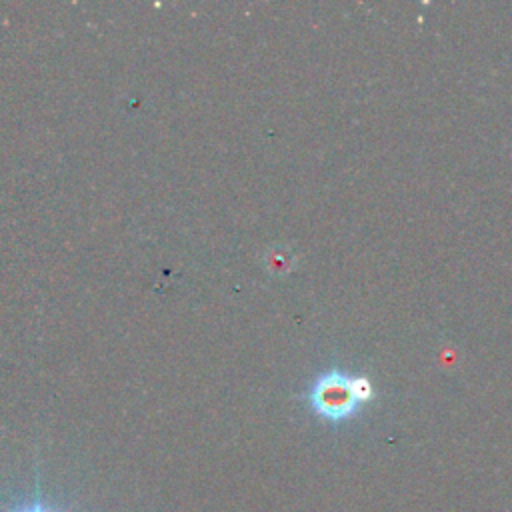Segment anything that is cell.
I'll return each instance as SVG.
<instances>
[{"mask_svg":"<svg viewBox=\"0 0 512 512\" xmlns=\"http://www.w3.org/2000/svg\"><path fill=\"white\" fill-rule=\"evenodd\" d=\"M374 394L372 382L364 374H348L340 368L322 372L304 392L314 414L328 422H344L352 418L362 404Z\"/></svg>","mask_w":512,"mask_h":512,"instance_id":"6da1fadb","label":"cell"},{"mask_svg":"<svg viewBox=\"0 0 512 512\" xmlns=\"http://www.w3.org/2000/svg\"><path fill=\"white\" fill-rule=\"evenodd\" d=\"M6 512H64L60 508H56L54 504H50L42 492V484H40V474H36V482H34V492L30 498L22 500L20 504H14L12 508H8Z\"/></svg>","mask_w":512,"mask_h":512,"instance_id":"7a4b0ae2","label":"cell"}]
</instances>
